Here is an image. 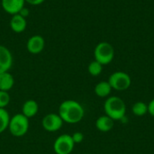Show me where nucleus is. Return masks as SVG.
Segmentation results:
<instances>
[{"instance_id": "17", "label": "nucleus", "mask_w": 154, "mask_h": 154, "mask_svg": "<svg viewBox=\"0 0 154 154\" xmlns=\"http://www.w3.org/2000/svg\"><path fill=\"white\" fill-rule=\"evenodd\" d=\"M10 116L5 108H0V134L8 129Z\"/></svg>"}, {"instance_id": "22", "label": "nucleus", "mask_w": 154, "mask_h": 154, "mask_svg": "<svg viewBox=\"0 0 154 154\" xmlns=\"http://www.w3.org/2000/svg\"><path fill=\"white\" fill-rule=\"evenodd\" d=\"M29 14H30V10H29V8H27L26 6L23 7V8H22V10L19 12V14H20V15H22V16H23V17H24V18H26V17L29 15Z\"/></svg>"}, {"instance_id": "20", "label": "nucleus", "mask_w": 154, "mask_h": 154, "mask_svg": "<svg viewBox=\"0 0 154 154\" xmlns=\"http://www.w3.org/2000/svg\"><path fill=\"white\" fill-rule=\"evenodd\" d=\"M72 140L74 142L75 144H78V143H81L84 140V134L80 132H75L72 135Z\"/></svg>"}, {"instance_id": "24", "label": "nucleus", "mask_w": 154, "mask_h": 154, "mask_svg": "<svg viewBox=\"0 0 154 154\" xmlns=\"http://www.w3.org/2000/svg\"><path fill=\"white\" fill-rule=\"evenodd\" d=\"M83 154H90V153H83Z\"/></svg>"}, {"instance_id": "11", "label": "nucleus", "mask_w": 154, "mask_h": 154, "mask_svg": "<svg viewBox=\"0 0 154 154\" xmlns=\"http://www.w3.org/2000/svg\"><path fill=\"white\" fill-rule=\"evenodd\" d=\"M26 18L23 17L19 14L12 15V18L10 20V28L13 32L16 33H21L26 29Z\"/></svg>"}, {"instance_id": "10", "label": "nucleus", "mask_w": 154, "mask_h": 154, "mask_svg": "<svg viewBox=\"0 0 154 154\" xmlns=\"http://www.w3.org/2000/svg\"><path fill=\"white\" fill-rule=\"evenodd\" d=\"M25 0H1V5L4 11L11 15L19 14L24 7Z\"/></svg>"}, {"instance_id": "23", "label": "nucleus", "mask_w": 154, "mask_h": 154, "mask_svg": "<svg viewBox=\"0 0 154 154\" xmlns=\"http://www.w3.org/2000/svg\"><path fill=\"white\" fill-rule=\"evenodd\" d=\"M45 0H25V3L31 5H42Z\"/></svg>"}, {"instance_id": "7", "label": "nucleus", "mask_w": 154, "mask_h": 154, "mask_svg": "<svg viewBox=\"0 0 154 154\" xmlns=\"http://www.w3.org/2000/svg\"><path fill=\"white\" fill-rule=\"evenodd\" d=\"M63 124L64 122L62 121L60 116L55 113H51L46 115L42 120V128L50 133L58 132L59 130L61 129Z\"/></svg>"}, {"instance_id": "14", "label": "nucleus", "mask_w": 154, "mask_h": 154, "mask_svg": "<svg viewBox=\"0 0 154 154\" xmlns=\"http://www.w3.org/2000/svg\"><path fill=\"white\" fill-rule=\"evenodd\" d=\"M14 85V79L9 71L0 73V90L8 92L13 88Z\"/></svg>"}, {"instance_id": "6", "label": "nucleus", "mask_w": 154, "mask_h": 154, "mask_svg": "<svg viewBox=\"0 0 154 154\" xmlns=\"http://www.w3.org/2000/svg\"><path fill=\"white\" fill-rule=\"evenodd\" d=\"M74 147L75 143L69 134H61L53 143V151L56 154H70Z\"/></svg>"}, {"instance_id": "4", "label": "nucleus", "mask_w": 154, "mask_h": 154, "mask_svg": "<svg viewBox=\"0 0 154 154\" xmlns=\"http://www.w3.org/2000/svg\"><path fill=\"white\" fill-rule=\"evenodd\" d=\"M95 60L104 65L110 64L115 58V49L113 45L107 42H101L97 43L94 50Z\"/></svg>"}, {"instance_id": "16", "label": "nucleus", "mask_w": 154, "mask_h": 154, "mask_svg": "<svg viewBox=\"0 0 154 154\" xmlns=\"http://www.w3.org/2000/svg\"><path fill=\"white\" fill-rule=\"evenodd\" d=\"M132 113L136 116H143L148 113V105L143 101H138L133 105Z\"/></svg>"}, {"instance_id": "1", "label": "nucleus", "mask_w": 154, "mask_h": 154, "mask_svg": "<svg viewBox=\"0 0 154 154\" xmlns=\"http://www.w3.org/2000/svg\"><path fill=\"white\" fill-rule=\"evenodd\" d=\"M58 115L62 121L67 124H78L85 116V110L82 105L72 99H68L60 103L58 110Z\"/></svg>"}, {"instance_id": "19", "label": "nucleus", "mask_w": 154, "mask_h": 154, "mask_svg": "<svg viewBox=\"0 0 154 154\" xmlns=\"http://www.w3.org/2000/svg\"><path fill=\"white\" fill-rule=\"evenodd\" d=\"M10 103V95L6 91L0 90V108H5Z\"/></svg>"}, {"instance_id": "13", "label": "nucleus", "mask_w": 154, "mask_h": 154, "mask_svg": "<svg viewBox=\"0 0 154 154\" xmlns=\"http://www.w3.org/2000/svg\"><path fill=\"white\" fill-rule=\"evenodd\" d=\"M114 125H115V121L111 119L109 116H107L106 115L99 116L96 121L97 129L102 133H107L111 131L114 127Z\"/></svg>"}, {"instance_id": "9", "label": "nucleus", "mask_w": 154, "mask_h": 154, "mask_svg": "<svg viewBox=\"0 0 154 154\" xmlns=\"http://www.w3.org/2000/svg\"><path fill=\"white\" fill-rule=\"evenodd\" d=\"M13 65V55L8 48L0 45V73L9 71Z\"/></svg>"}, {"instance_id": "12", "label": "nucleus", "mask_w": 154, "mask_h": 154, "mask_svg": "<svg viewBox=\"0 0 154 154\" xmlns=\"http://www.w3.org/2000/svg\"><path fill=\"white\" fill-rule=\"evenodd\" d=\"M38 111H39L38 103L33 99L26 100L22 106V114L24 116H26L28 119L36 116Z\"/></svg>"}, {"instance_id": "8", "label": "nucleus", "mask_w": 154, "mask_h": 154, "mask_svg": "<svg viewBox=\"0 0 154 154\" xmlns=\"http://www.w3.org/2000/svg\"><path fill=\"white\" fill-rule=\"evenodd\" d=\"M45 47V40L41 35H32L29 38L26 43L27 51L32 54L41 53Z\"/></svg>"}, {"instance_id": "5", "label": "nucleus", "mask_w": 154, "mask_h": 154, "mask_svg": "<svg viewBox=\"0 0 154 154\" xmlns=\"http://www.w3.org/2000/svg\"><path fill=\"white\" fill-rule=\"evenodd\" d=\"M107 81L112 89L116 91H125L131 87L132 84V79L130 75L125 71H116L112 73Z\"/></svg>"}, {"instance_id": "21", "label": "nucleus", "mask_w": 154, "mask_h": 154, "mask_svg": "<svg viewBox=\"0 0 154 154\" xmlns=\"http://www.w3.org/2000/svg\"><path fill=\"white\" fill-rule=\"evenodd\" d=\"M148 113L154 117V98L152 99L148 104Z\"/></svg>"}, {"instance_id": "15", "label": "nucleus", "mask_w": 154, "mask_h": 154, "mask_svg": "<svg viewBox=\"0 0 154 154\" xmlns=\"http://www.w3.org/2000/svg\"><path fill=\"white\" fill-rule=\"evenodd\" d=\"M94 91L98 97L107 98L112 92V88L108 81H100L95 86Z\"/></svg>"}, {"instance_id": "3", "label": "nucleus", "mask_w": 154, "mask_h": 154, "mask_svg": "<svg viewBox=\"0 0 154 154\" xmlns=\"http://www.w3.org/2000/svg\"><path fill=\"white\" fill-rule=\"evenodd\" d=\"M29 126V119L26 116H24L22 113H20L10 117L8 130L13 136L22 137L27 134Z\"/></svg>"}, {"instance_id": "2", "label": "nucleus", "mask_w": 154, "mask_h": 154, "mask_svg": "<svg viewBox=\"0 0 154 154\" xmlns=\"http://www.w3.org/2000/svg\"><path fill=\"white\" fill-rule=\"evenodd\" d=\"M105 115L114 121H120L125 117L126 105L125 101L116 96L108 97L104 104Z\"/></svg>"}, {"instance_id": "18", "label": "nucleus", "mask_w": 154, "mask_h": 154, "mask_svg": "<svg viewBox=\"0 0 154 154\" xmlns=\"http://www.w3.org/2000/svg\"><path fill=\"white\" fill-rule=\"evenodd\" d=\"M88 73L93 76V77H97L99 76L102 71H103V65L101 63H99L98 61L97 60H93L89 63L88 67Z\"/></svg>"}]
</instances>
